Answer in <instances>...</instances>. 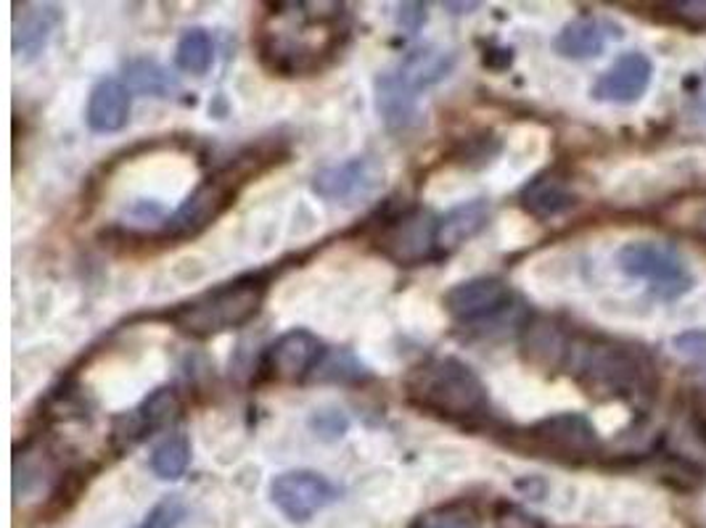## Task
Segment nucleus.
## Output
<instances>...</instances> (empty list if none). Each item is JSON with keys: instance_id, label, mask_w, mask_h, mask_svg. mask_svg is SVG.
<instances>
[{"instance_id": "obj_6", "label": "nucleus", "mask_w": 706, "mask_h": 528, "mask_svg": "<svg viewBox=\"0 0 706 528\" xmlns=\"http://www.w3.org/2000/svg\"><path fill=\"white\" fill-rule=\"evenodd\" d=\"M437 225L439 219L435 214L416 206V209L397 214L382 227L376 236V249L395 265H421L437 254Z\"/></svg>"}, {"instance_id": "obj_9", "label": "nucleus", "mask_w": 706, "mask_h": 528, "mask_svg": "<svg viewBox=\"0 0 706 528\" xmlns=\"http://www.w3.org/2000/svg\"><path fill=\"white\" fill-rule=\"evenodd\" d=\"M325 354L329 352H325L321 338L297 327V331L284 333L265 352L263 376L268 380H278V384H299V380L312 376L321 367Z\"/></svg>"}, {"instance_id": "obj_14", "label": "nucleus", "mask_w": 706, "mask_h": 528, "mask_svg": "<svg viewBox=\"0 0 706 528\" xmlns=\"http://www.w3.org/2000/svg\"><path fill=\"white\" fill-rule=\"evenodd\" d=\"M654 64L643 53H624L592 85V98L609 104H635L649 90Z\"/></svg>"}, {"instance_id": "obj_24", "label": "nucleus", "mask_w": 706, "mask_h": 528, "mask_svg": "<svg viewBox=\"0 0 706 528\" xmlns=\"http://www.w3.org/2000/svg\"><path fill=\"white\" fill-rule=\"evenodd\" d=\"M125 85H128L130 90L149 93V96L157 98H168L180 88L178 79L172 77L162 64L151 62V58L130 62L128 69H125Z\"/></svg>"}, {"instance_id": "obj_29", "label": "nucleus", "mask_w": 706, "mask_h": 528, "mask_svg": "<svg viewBox=\"0 0 706 528\" xmlns=\"http://www.w3.org/2000/svg\"><path fill=\"white\" fill-rule=\"evenodd\" d=\"M672 344H675L677 354H683L685 359H691V363L706 370V331L681 333V336H675Z\"/></svg>"}, {"instance_id": "obj_22", "label": "nucleus", "mask_w": 706, "mask_h": 528, "mask_svg": "<svg viewBox=\"0 0 706 528\" xmlns=\"http://www.w3.org/2000/svg\"><path fill=\"white\" fill-rule=\"evenodd\" d=\"M175 64L185 75H206L215 64V43H212L210 32L202 30V26L185 30L175 45Z\"/></svg>"}, {"instance_id": "obj_28", "label": "nucleus", "mask_w": 706, "mask_h": 528, "mask_svg": "<svg viewBox=\"0 0 706 528\" xmlns=\"http://www.w3.org/2000/svg\"><path fill=\"white\" fill-rule=\"evenodd\" d=\"M310 428L318 433V437L325 441H336L347 433L350 420L342 410H334V407H325V410H315L310 418Z\"/></svg>"}, {"instance_id": "obj_2", "label": "nucleus", "mask_w": 706, "mask_h": 528, "mask_svg": "<svg viewBox=\"0 0 706 528\" xmlns=\"http://www.w3.org/2000/svg\"><path fill=\"white\" fill-rule=\"evenodd\" d=\"M564 365L585 389L603 397H635L651 378L643 354L609 338L579 336L569 341Z\"/></svg>"}, {"instance_id": "obj_25", "label": "nucleus", "mask_w": 706, "mask_h": 528, "mask_svg": "<svg viewBox=\"0 0 706 528\" xmlns=\"http://www.w3.org/2000/svg\"><path fill=\"white\" fill-rule=\"evenodd\" d=\"M191 463V441L185 433H172L151 452V471L162 481H178L189 471Z\"/></svg>"}, {"instance_id": "obj_31", "label": "nucleus", "mask_w": 706, "mask_h": 528, "mask_svg": "<svg viewBox=\"0 0 706 528\" xmlns=\"http://www.w3.org/2000/svg\"><path fill=\"white\" fill-rule=\"evenodd\" d=\"M397 24L405 32H418L426 24V3H403L397 11Z\"/></svg>"}, {"instance_id": "obj_34", "label": "nucleus", "mask_w": 706, "mask_h": 528, "mask_svg": "<svg viewBox=\"0 0 706 528\" xmlns=\"http://www.w3.org/2000/svg\"><path fill=\"white\" fill-rule=\"evenodd\" d=\"M702 230H704V236H706V219H704V225H702Z\"/></svg>"}, {"instance_id": "obj_15", "label": "nucleus", "mask_w": 706, "mask_h": 528, "mask_svg": "<svg viewBox=\"0 0 706 528\" xmlns=\"http://www.w3.org/2000/svg\"><path fill=\"white\" fill-rule=\"evenodd\" d=\"M132 90L115 77H106L90 90L88 109H85V122L98 136L119 132L130 122Z\"/></svg>"}, {"instance_id": "obj_17", "label": "nucleus", "mask_w": 706, "mask_h": 528, "mask_svg": "<svg viewBox=\"0 0 706 528\" xmlns=\"http://www.w3.org/2000/svg\"><path fill=\"white\" fill-rule=\"evenodd\" d=\"M373 93H376V111L382 117V122L389 130H410L418 122V101L416 90L399 77V72H384L373 83Z\"/></svg>"}, {"instance_id": "obj_21", "label": "nucleus", "mask_w": 706, "mask_h": 528, "mask_svg": "<svg viewBox=\"0 0 706 528\" xmlns=\"http://www.w3.org/2000/svg\"><path fill=\"white\" fill-rule=\"evenodd\" d=\"M606 49V32L598 19L579 17L575 22L564 24L556 40H553V51L564 58H592Z\"/></svg>"}, {"instance_id": "obj_3", "label": "nucleus", "mask_w": 706, "mask_h": 528, "mask_svg": "<svg viewBox=\"0 0 706 528\" xmlns=\"http://www.w3.org/2000/svg\"><path fill=\"white\" fill-rule=\"evenodd\" d=\"M295 9V17L299 22V35L291 30L284 19H278L276 13L272 17L278 22H284L281 26H265L259 32L257 40V51H259V62H263L272 75L281 77H297V75H310V72H318L323 66L325 58L334 56V51L339 45L331 43H318V40H310L304 32H312L318 24L329 22V19L342 17V6L339 3H291Z\"/></svg>"}, {"instance_id": "obj_26", "label": "nucleus", "mask_w": 706, "mask_h": 528, "mask_svg": "<svg viewBox=\"0 0 706 528\" xmlns=\"http://www.w3.org/2000/svg\"><path fill=\"white\" fill-rule=\"evenodd\" d=\"M418 528H479V516L471 505L450 503L424 516Z\"/></svg>"}, {"instance_id": "obj_11", "label": "nucleus", "mask_w": 706, "mask_h": 528, "mask_svg": "<svg viewBox=\"0 0 706 528\" xmlns=\"http://www.w3.org/2000/svg\"><path fill=\"white\" fill-rule=\"evenodd\" d=\"M384 177L386 170L376 157H355L318 172L312 177V193L321 196L323 202L352 204L382 188Z\"/></svg>"}, {"instance_id": "obj_27", "label": "nucleus", "mask_w": 706, "mask_h": 528, "mask_svg": "<svg viewBox=\"0 0 706 528\" xmlns=\"http://www.w3.org/2000/svg\"><path fill=\"white\" fill-rule=\"evenodd\" d=\"M183 518H185L183 499L172 494V497H164L162 503H157L154 507H151L141 528H178L180 524H183Z\"/></svg>"}, {"instance_id": "obj_16", "label": "nucleus", "mask_w": 706, "mask_h": 528, "mask_svg": "<svg viewBox=\"0 0 706 528\" xmlns=\"http://www.w3.org/2000/svg\"><path fill=\"white\" fill-rule=\"evenodd\" d=\"M62 22V11L49 3H22L13 13V53L19 58H35Z\"/></svg>"}, {"instance_id": "obj_30", "label": "nucleus", "mask_w": 706, "mask_h": 528, "mask_svg": "<svg viewBox=\"0 0 706 528\" xmlns=\"http://www.w3.org/2000/svg\"><path fill=\"white\" fill-rule=\"evenodd\" d=\"M672 17L681 19L683 24L698 26V30H706V0H685V3H672L670 6Z\"/></svg>"}, {"instance_id": "obj_8", "label": "nucleus", "mask_w": 706, "mask_h": 528, "mask_svg": "<svg viewBox=\"0 0 706 528\" xmlns=\"http://www.w3.org/2000/svg\"><path fill=\"white\" fill-rule=\"evenodd\" d=\"M270 499L286 518L304 524L334 503L336 489L329 478L315 471H289L272 478Z\"/></svg>"}, {"instance_id": "obj_1", "label": "nucleus", "mask_w": 706, "mask_h": 528, "mask_svg": "<svg viewBox=\"0 0 706 528\" xmlns=\"http://www.w3.org/2000/svg\"><path fill=\"white\" fill-rule=\"evenodd\" d=\"M405 397L418 410L456 423L482 420L490 410L482 378L456 357H435L413 367L405 378Z\"/></svg>"}, {"instance_id": "obj_13", "label": "nucleus", "mask_w": 706, "mask_h": 528, "mask_svg": "<svg viewBox=\"0 0 706 528\" xmlns=\"http://www.w3.org/2000/svg\"><path fill=\"white\" fill-rule=\"evenodd\" d=\"M527 439L537 450L571 460L592 457V454L598 452V446H601L590 420L575 416V412H564V416L539 420L537 425H532L527 431Z\"/></svg>"}, {"instance_id": "obj_10", "label": "nucleus", "mask_w": 706, "mask_h": 528, "mask_svg": "<svg viewBox=\"0 0 706 528\" xmlns=\"http://www.w3.org/2000/svg\"><path fill=\"white\" fill-rule=\"evenodd\" d=\"M514 302V291L501 278H471L452 285L442 297L445 310L458 323H484L505 315Z\"/></svg>"}, {"instance_id": "obj_12", "label": "nucleus", "mask_w": 706, "mask_h": 528, "mask_svg": "<svg viewBox=\"0 0 706 528\" xmlns=\"http://www.w3.org/2000/svg\"><path fill=\"white\" fill-rule=\"evenodd\" d=\"M180 412H183V405H180L178 391L172 386H162V389L151 391L136 410L115 420L111 439L119 450H130V446L141 444L143 439L154 437L157 431L170 428L180 418Z\"/></svg>"}, {"instance_id": "obj_32", "label": "nucleus", "mask_w": 706, "mask_h": 528, "mask_svg": "<svg viewBox=\"0 0 706 528\" xmlns=\"http://www.w3.org/2000/svg\"><path fill=\"white\" fill-rule=\"evenodd\" d=\"M498 524H501V528H539L535 518H530L527 513L516 510V507H505L501 518H498Z\"/></svg>"}, {"instance_id": "obj_23", "label": "nucleus", "mask_w": 706, "mask_h": 528, "mask_svg": "<svg viewBox=\"0 0 706 528\" xmlns=\"http://www.w3.org/2000/svg\"><path fill=\"white\" fill-rule=\"evenodd\" d=\"M524 349H527L532 363L537 365H564L566 352H569V338L548 320H539V323L527 327Z\"/></svg>"}, {"instance_id": "obj_7", "label": "nucleus", "mask_w": 706, "mask_h": 528, "mask_svg": "<svg viewBox=\"0 0 706 528\" xmlns=\"http://www.w3.org/2000/svg\"><path fill=\"white\" fill-rule=\"evenodd\" d=\"M236 202V185L231 177H210L170 214L162 236L170 240H189L204 233L228 206Z\"/></svg>"}, {"instance_id": "obj_20", "label": "nucleus", "mask_w": 706, "mask_h": 528, "mask_svg": "<svg viewBox=\"0 0 706 528\" xmlns=\"http://www.w3.org/2000/svg\"><path fill=\"white\" fill-rule=\"evenodd\" d=\"M456 66V53L439 49V45H424V49L410 51L399 64V77L410 85L413 90L431 88V85L442 83Z\"/></svg>"}, {"instance_id": "obj_33", "label": "nucleus", "mask_w": 706, "mask_h": 528, "mask_svg": "<svg viewBox=\"0 0 706 528\" xmlns=\"http://www.w3.org/2000/svg\"><path fill=\"white\" fill-rule=\"evenodd\" d=\"M445 9H456V13H469L479 9V3H445Z\"/></svg>"}, {"instance_id": "obj_5", "label": "nucleus", "mask_w": 706, "mask_h": 528, "mask_svg": "<svg viewBox=\"0 0 706 528\" xmlns=\"http://www.w3.org/2000/svg\"><path fill=\"white\" fill-rule=\"evenodd\" d=\"M617 265L624 276L643 278L659 299H677L691 289V272L683 257L672 246L654 240H632L617 254Z\"/></svg>"}, {"instance_id": "obj_19", "label": "nucleus", "mask_w": 706, "mask_h": 528, "mask_svg": "<svg viewBox=\"0 0 706 528\" xmlns=\"http://www.w3.org/2000/svg\"><path fill=\"white\" fill-rule=\"evenodd\" d=\"M522 206L532 217L537 219H550L558 214L575 209L577 206V193L571 191L569 180L556 175V172H545L530 180L522 191Z\"/></svg>"}, {"instance_id": "obj_18", "label": "nucleus", "mask_w": 706, "mask_h": 528, "mask_svg": "<svg viewBox=\"0 0 706 528\" xmlns=\"http://www.w3.org/2000/svg\"><path fill=\"white\" fill-rule=\"evenodd\" d=\"M490 223V204L488 198H471L456 209H450L445 217H439L437 225V254H450L461 249L466 240H471L484 230Z\"/></svg>"}, {"instance_id": "obj_35", "label": "nucleus", "mask_w": 706, "mask_h": 528, "mask_svg": "<svg viewBox=\"0 0 706 528\" xmlns=\"http://www.w3.org/2000/svg\"><path fill=\"white\" fill-rule=\"evenodd\" d=\"M413 528H418V524H416V526H413Z\"/></svg>"}, {"instance_id": "obj_4", "label": "nucleus", "mask_w": 706, "mask_h": 528, "mask_svg": "<svg viewBox=\"0 0 706 528\" xmlns=\"http://www.w3.org/2000/svg\"><path fill=\"white\" fill-rule=\"evenodd\" d=\"M268 285L259 278H238L231 283L199 293L191 302L170 312V323L193 338H210L217 333L236 331L257 317Z\"/></svg>"}]
</instances>
